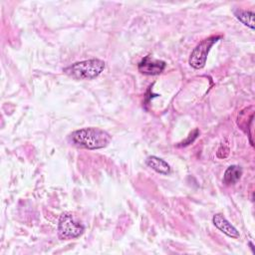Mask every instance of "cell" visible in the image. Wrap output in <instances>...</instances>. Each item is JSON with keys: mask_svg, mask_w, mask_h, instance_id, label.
Segmentation results:
<instances>
[{"mask_svg": "<svg viewBox=\"0 0 255 255\" xmlns=\"http://www.w3.org/2000/svg\"><path fill=\"white\" fill-rule=\"evenodd\" d=\"M111 135L99 128H84L71 134L73 143L87 149H100L106 147L111 141Z\"/></svg>", "mask_w": 255, "mask_h": 255, "instance_id": "obj_1", "label": "cell"}, {"mask_svg": "<svg viewBox=\"0 0 255 255\" xmlns=\"http://www.w3.org/2000/svg\"><path fill=\"white\" fill-rule=\"evenodd\" d=\"M106 63L100 59H90L76 62L66 67L63 72L75 80H92L104 72Z\"/></svg>", "mask_w": 255, "mask_h": 255, "instance_id": "obj_2", "label": "cell"}, {"mask_svg": "<svg viewBox=\"0 0 255 255\" xmlns=\"http://www.w3.org/2000/svg\"><path fill=\"white\" fill-rule=\"evenodd\" d=\"M84 225L76 221L71 212L61 214L58 223V236L60 239L67 240L77 238L84 233Z\"/></svg>", "mask_w": 255, "mask_h": 255, "instance_id": "obj_3", "label": "cell"}, {"mask_svg": "<svg viewBox=\"0 0 255 255\" xmlns=\"http://www.w3.org/2000/svg\"><path fill=\"white\" fill-rule=\"evenodd\" d=\"M221 38V36H211L202 40L190 54L189 57V65L194 69H202L205 66L206 59L211 47Z\"/></svg>", "mask_w": 255, "mask_h": 255, "instance_id": "obj_4", "label": "cell"}, {"mask_svg": "<svg viewBox=\"0 0 255 255\" xmlns=\"http://www.w3.org/2000/svg\"><path fill=\"white\" fill-rule=\"evenodd\" d=\"M166 64L164 61L154 60L150 56H145L137 65L138 71L147 76H155L159 75L165 69Z\"/></svg>", "mask_w": 255, "mask_h": 255, "instance_id": "obj_5", "label": "cell"}, {"mask_svg": "<svg viewBox=\"0 0 255 255\" xmlns=\"http://www.w3.org/2000/svg\"><path fill=\"white\" fill-rule=\"evenodd\" d=\"M212 222L217 229H219L228 237L238 238L240 236L238 230L222 214L220 213L214 214L212 217Z\"/></svg>", "mask_w": 255, "mask_h": 255, "instance_id": "obj_6", "label": "cell"}, {"mask_svg": "<svg viewBox=\"0 0 255 255\" xmlns=\"http://www.w3.org/2000/svg\"><path fill=\"white\" fill-rule=\"evenodd\" d=\"M145 163L147 166H149L151 169H153L158 173L168 174L170 172V165L164 159L158 156H155V155L147 156L145 159Z\"/></svg>", "mask_w": 255, "mask_h": 255, "instance_id": "obj_7", "label": "cell"}, {"mask_svg": "<svg viewBox=\"0 0 255 255\" xmlns=\"http://www.w3.org/2000/svg\"><path fill=\"white\" fill-rule=\"evenodd\" d=\"M242 175V168L239 165H230L224 172L223 182L226 185L235 184Z\"/></svg>", "mask_w": 255, "mask_h": 255, "instance_id": "obj_8", "label": "cell"}, {"mask_svg": "<svg viewBox=\"0 0 255 255\" xmlns=\"http://www.w3.org/2000/svg\"><path fill=\"white\" fill-rule=\"evenodd\" d=\"M234 16L245 26L254 30V12L242 9H235Z\"/></svg>", "mask_w": 255, "mask_h": 255, "instance_id": "obj_9", "label": "cell"}]
</instances>
